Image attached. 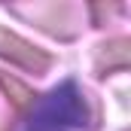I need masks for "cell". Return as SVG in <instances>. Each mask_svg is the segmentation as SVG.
Masks as SVG:
<instances>
[{
    "label": "cell",
    "instance_id": "obj_1",
    "mask_svg": "<svg viewBox=\"0 0 131 131\" xmlns=\"http://www.w3.org/2000/svg\"><path fill=\"white\" fill-rule=\"evenodd\" d=\"M82 125L89 128L95 125L85 95L76 89V82H64L43 98L28 131H67V128H82Z\"/></svg>",
    "mask_w": 131,
    "mask_h": 131
},
{
    "label": "cell",
    "instance_id": "obj_2",
    "mask_svg": "<svg viewBox=\"0 0 131 131\" xmlns=\"http://www.w3.org/2000/svg\"><path fill=\"white\" fill-rule=\"evenodd\" d=\"M0 58H6L9 64H18L28 73H46L49 64H52L49 52L37 49L34 43L21 40L18 34H12V31H0Z\"/></svg>",
    "mask_w": 131,
    "mask_h": 131
},
{
    "label": "cell",
    "instance_id": "obj_3",
    "mask_svg": "<svg viewBox=\"0 0 131 131\" xmlns=\"http://www.w3.org/2000/svg\"><path fill=\"white\" fill-rule=\"evenodd\" d=\"M0 89H3V92H6V95L12 98V104H15V107H21V110H25V107H31L34 92L28 89V85H25V82H18L15 76L3 73V70H0Z\"/></svg>",
    "mask_w": 131,
    "mask_h": 131
}]
</instances>
